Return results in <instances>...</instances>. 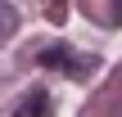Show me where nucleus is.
Segmentation results:
<instances>
[{"mask_svg":"<svg viewBox=\"0 0 122 117\" xmlns=\"http://www.w3.org/2000/svg\"><path fill=\"white\" fill-rule=\"evenodd\" d=\"M45 113H50V95H45V90H32V95L14 108V117H45Z\"/></svg>","mask_w":122,"mask_h":117,"instance_id":"nucleus-1","label":"nucleus"},{"mask_svg":"<svg viewBox=\"0 0 122 117\" xmlns=\"http://www.w3.org/2000/svg\"><path fill=\"white\" fill-rule=\"evenodd\" d=\"M14 27H18V14H14L9 5H0V41H9V36H14Z\"/></svg>","mask_w":122,"mask_h":117,"instance_id":"nucleus-2","label":"nucleus"}]
</instances>
